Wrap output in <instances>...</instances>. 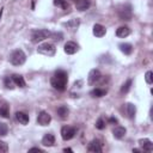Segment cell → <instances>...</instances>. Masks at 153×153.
Segmentation results:
<instances>
[{
    "mask_svg": "<svg viewBox=\"0 0 153 153\" xmlns=\"http://www.w3.org/2000/svg\"><path fill=\"white\" fill-rule=\"evenodd\" d=\"M107 34V29L102 24H95L94 25V35L96 37H103Z\"/></svg>",
    "mask_w": 153,
    "mask_h": 153,
    "instance_id": "12",
    "label": "cell"
},
{
    "mask_svg": "<svg viewBox=\"0 0 153 153\" xmlns=\"http://www.w3.org/2000/svg\"><path fill=\"white\" fill-rule=\"evenodd\" d=\"M87 151L88 152H92V153H99L103 151L102 148V144L98 141V140H94V141H91L87 146Z\"/></svg>",
    "mask_w": 153,
    "mask_h": 153,
    "instance_id": "10",
    "label": "cell"
},
{
    "mask_svg": "<svg viewBox=\"0 0 153 153\" xmlns=\"http://www.w3.org/2000/svg\"><path fill=\"white\" fill-rule=\"evenodd\" d=\"M16 118H17V121L19 122V123H22V125H28L29 123V115L28 114H25V112H23V111H18V112H16Z\"/></svg>",
    "mask_w": 153,
    "mask_h": 153,
    "instance_id": "15",
    "label": "cell"
},
{
    "mask_svg": "<svg viewBox=\"0 0 153 153\" xmlns=\"http://www.w3.org/2000/svg\"><path fill=\"white\" fill-rule=\"evenodd\" d=\"M90 95L92 96V97L99 98V97H103V96L107 95V90H103V88H94V90L90 92Z\"/></svg>",
    "mask_w": 153,
    "mask_h": 153,
    "instance_id": "22",
    "label": "cell"
},
{
    "mask_svg": "<svg viewBox=\"0 0 153 153\" xmlns=\"http://www.w3.org/2000/svg\"><path fill=\"white\" fill-rule=\"evenodd\" d=\"M64 50H65V53H66V54H68V55H73V54H75V53L79 50V46H78L75 42L70 41V42H67V43L65 44Z\"/></svg>",
    "mask_w": 153,
    "mask_h": 153,
    "instance_id": "9",
    "label": "cell"
},
{
    "mask_svg": "<svg viewBox=\"0 0 153 153\" xmlns=\"http://www.w3.org/2000/svg\"><path fill=\"white\" fill-rule=\"evenodd\" d=\"M118 47H120V50L123 54H126V55H129L133 51V46L129 44V43H121Z\"/></svg>",
    "mask_w": 153,
    "mask_h": 153,
    "instance_id": "18",
    "label": "cell"
},
{
    "mask_svg": "<svg viewBox=\"0 0 153 153\" xmlns=\"http://www.w3.org/2000/svg\"><path fill=\"white\" fill-rule=\"evenodd\" d=\"M64 152H73V151H72L71 148H65V149H64Z\"/></svg>",
    "mask_w": 153,
    "mask_h": 153,
    "instance_id": "34",
    "label": "cell"
},
{
    "mask_svg": "<svg viewBox=\"0 0 153 153\" xmlns=\"http://www.w3.org/2000/svg\"><path fill=\"white\" fill-rule=\"evenodd\" d=\"M26 60V55L22 49H16L10 55V62L13 66H22Z\"/></svg>",
    "mask_w": 153,
    "mask_h": 153,
    "instance_id": "2",
    "label": "cell"
},
{
    "mask_svg": "<svg viewBox=\"0 0 153 153\" xmlns=\"http://www.w3.org/2000/svg\"><path fill=\"white\" fill-rule=\"evenodd\" d=\"M65 25H66V26H71L72 29H77V28H78V25H79V19H73V20H71V22L66 23Z\"/></svg>",
    "mask_w": 153,
    "mask_h": 153,
    "instance_id": "29",
    "label": "cell"
},
{
    "mask_svg": "<svg viewBox=\"0 0 153 153\" xmlns=\"http://www.w3.org/2000/svg\"><path fill=\"white\" fill-rule=\"evenodd\" d=\"M4 84H5V87L6 88H10V90H12L15 86V83H13V80H12V77L10 78V77H6L5 79H4Z\"/></svg>",
    "mask_w": 153,
    "mask_h": 153,
    "instance_id": "26",
    "label": "cell"
},
{
    "mask_svg": "<svg viewBox=\"0 0 153 153\" xmlns=\"http://www.w3.org/2000/svg\"><path fill=\"white\" fill-rule=\"evenodd\" d=\"M145 80H146V83H147L148 85H151V84L153 83V80H152V72H151V71H147V72H146V74H145Z\"/></svg>",
    "mask_w": 153,
    "mask_h": 153,
    "instance_id": "30",
    "label": "cell"
},
{
    "mask_svg": "<svg viewBox=\"0 0 153 153\" xmlns=\"http://www.w3.org/2000/svg\"><path fill=\"white\" fill-rule=\"evenodd\" d=\"M96 128L99 129V131H102V129L105 128V121H104L103 117H99V118L97 120V122H96Z\"/></svg>",
    "mask_w": 153,
    "mask_h": 153,
    "instance_id": "27",
    "label": "cell"
},
{
    "mask_svg": "<svg viewBox=\"0 0 153 153\" xmlns=\"http://www.w3.org/2000/svg\"><path fill=\"white\" fill-rule=\"evenodd\" d=\"M90 5H91L90 0H79V1L77 3V9L79 11H85L90 7Z\"/></svg>",
    "mask_w": 153,
    "mask_h": 153,
    "instance_id": "20",
    "label": "cell"
},
{
    "mask_svg": "<svg viewBox=\"0 0 153 153\" xmlns=\"http://www.w3.org/2000/svg\"><path fill=\"white\" fill-rule=\"evenodd\" d=\"M7 151H9L7 144L4 142V141H0V153H5V152H7Z\"/></svg>",
    "mask_w": 153,
    "mask_h": 153,
    "instance_id": "31",
    "label": "cell"
},
{
    "mask_svg": "<svg viewBox=\"0 0 153 153\" xmlns=\"http://www.w3.org/2000/svg\"><path fill=\"white\" fill-rule=\"evenodd\" d=\"M118 17H120L121 20H131L132 17H133L132 7H131L129 5L122 6V7L118 10Z\"/></svg>",
    "mask_w": 153,
    "mask_h": 153,
    "instance_id": "5",
    "label": "cell"
},
{
    "mask_svg": "<svg viewBox=\"0 0 153 153\" xmlns=\"http://www.w3.org/2000/svg\"><path fill=\"white\" fill-rule=\"evenodd\" d=\"M126 128L125 127H121V126H118V127H115L114 128V131H112V135H114V138L115 139H122L125 135H126Z\"/></svg>",
    "mask_w": 153,
    "mask_h": 153,
    "instance_id": "14",
    "label": "cell"
},
{
    "mask_svg": "<svg viewBox=\"0 0 153 153\" xmlns=\"http://www.w3.org/2000/svg\"><path fill=\"white\" fill-rule=\"evenodd\" d=\"M12 80L15 83V85L19 86V87H25V80L22 75H18V74H13L12 75Z\"/></svg>",
    "mask_w": 153,
    "mask_h": 153,
    "instance_id": "21",
    "label": "cell"
},
{
    "mask_svg": "<svg viewBox=\"0 0 153 153\" xmlns=\"http://www.w3.org/2000/svg\"><path fill=\"white\" fill-rule=\"evenodd\" d=\"M126 110H127V115H128L129 118H133V117L135 116L136 108H135V105H134L133 103H128V104L126 105Z\"/></svg>",
    "mask_w": 153,
    "mask_h": 153,
    "instance_id": "23",
    "label": "cell"
},
{
    "mask_svg": "<svg viewBox=\"0 0 153 153\" xmlns=\"http://www.w3.org/2000/svg\"><path fill=\"white\" fill-rule=\"evenodd\" d=\"M56 111H57V115H59L61 118H62V120L67 118V116H68V114H70L68 108H67V107H65V105H61V107H59Z\"/></svg>",
    "mask_w": 153,
    "mask_h": 153,
    "instance_id": "19",
    "label": "cell"
},
{
    "mask_svg": "<svg viewBox=\"0 0 153 153\" xmlns=\"http://www.w3.org/2000/svg\"><path fill=\"white\" fill-rule=\"evenodd\" d=\"M102 79V74L98 70H92L88 73V78H87V83L88 85H95L96 83H98Z\"/></svg>",
    "mask_w": 153,
    "mask_h": 153,
    "instance_id": "7",
    "label": "cell"
},
{
    "mask_svg": "<svg viewBox=\"0 0 153 153\" xmlns=\"http://www.w3.org/2000/svg\"><path fill=\"white\" fill-rule=\"evenodd\" d=\"M42 144H43L44 146L51 147V146L55 144V136H54L53 134H50V133L46 134V135L43 136V139H42Z\"/></svg>",
    "mask_w": 153,
    "mask_h": 153,
    "instance_id": "17",
    "label": "cell"
},
{
    "mask_svg": "<svg viewBox=\"0 0 153 153\" xmlns=\"http://www.w3.org/2000/svg\"><path fill=\"white\" fill-rule=\"evenodd\" d=\"M29 152H43V149H41V148H38V147H34V148H30L29 149Z\"/></svg>",
    "mask_w": 153,
    "mask_h": 153,
    "instance_id": "32",
    "label": "cell"
},
{
    "mask_svg": "<svg viewBox=\"0 0 153 153\" xmlns=\"http://www.w3.org/2000/svg\"><path fill=\"white\" fill-rule=\"evenodd\" d=\"M35 7V0H33V9Z\"/></svg>",
    "mask_w": 153,
    "mask_h": 153,
    "instance_id": "36",
    "label": "cell"
},
{
    "mask_svg": "<svg viewBox=\"0 0 153 153\" xmlns=\"http://www.w3.org/2000/svg\"><path fill=\"white\" fill-rule=\"evenodd\" d=\"M51 121V116L47 111H41L37 116V123L40 126H48Z\"/></svg>",
    "mask_w": 153,
    "mask_h": 153,
    "instance_id": "8",
    "label": "cell"
},
{
    "mask_svg": "<svg viewBox=\"0 0 153 153\" xmlns=\"http://www.w3.org/2000/svg\"><path fill=\"white\" fill-rule=\"evenodd\" d=\"M54 5H55V6L61 7L62 10H67V9L70 7L66 0H54Z\"/></svg>",
    "mask_w": 153,
    "mask_h": 153,
    "instance_id": "24",
    "label": "cell"
},
{
    "mask_svg": "<svg viewBox=\"0 0 153 153\" xmlns=\"http://www.w3.org/2000/svg\"><path fill=\"white\" fill-rule=\"evenodd\" d=\"M139 144L141 146V148L146 152H152L153 151V142L149 139H140Z\"/></svg>",
    "mask_w": 153,
    "mask_h": 153,
    "instance_id": "11",
    "label": "cell"
},
{
    "mask_svg": "<svg viewBox=\"0 0 153 153\" xmlns=\"http://www.w3.org/2000/svg\"><path fill=\"white\" fill-rule=\"evenodd\" d=\"M9 132V127L6 123H0V135L1 136H5Z\"/></svg>",
    "mask_w": 153,
    "mask_h": 153,
    "instance_id": "28",
    "label": "cell"
},
{
    "mask_svg": "<svg viewBox=\"0 0 153 153\" xmlns=\"http://www.w3.org/2000/svg\"><path fill=\"white\" fill-rule=\"evenodd\" d=\"M51 36V33L47 29H36V30H33L31 33V41L37 43V42H41L48 37Z\"/></svg>",
    "mask_w": 153,
    "mask_h": 153,
    "instance_id": "3",
    "label": "cell"
},
{
    "mask_svg": "<svg viewBox=\"0 0 153 153\" xmlns=\"http://www.w3.org/2000/svg\"><path fill=\"white\" fill-rule=\"evenodd\" d=\"M0 116L4 117V118H9L10 117V108H9L6 102L0 103Z\"/></svg>",
    "mask_w": 153,
    "mask_h": 153,
    "instance_id": "16",
    "label": "cell"
},
{
    "mask_svg": "<svg viewBox=\"0 0 153 153\" xmlns=\"http://www.w3.org/2000/svg\"><path fill=\"white\" fill-rule=\"evenodd\" d=\"M72 1H74V3H78V1H79V0H72Z\"/></svg>",
    "mask_w": 153,
    "mask_h": 153,
    "instance_id": "37",
    "label": "cell"
},
{
    "mask_svg": "<svg viewBox=\"0 0 153 153\" xmlns=\"http://www.w3.org/2000/svg\"><path fill=\"white\" fill-rule=\"evenodd\" d=\"M132 83H133L132 79H128V80L123 84V86L121 87V92H122V94H127L128 91H129V88H131V86H132Z\"/></svg>",
    "mask_w": 153,
    "mask_h": 153,
    "instance_id": "25",
    "label": "cell"
},
{
    "mask_svg": "<svg viewBox=\"0 0 153 153\" xmlns=\"http://www.w3.org/2000/svg\"><path fill=\"white\" fill-rule=\"evenodd\" d=\"M109 122H110V123H117V120L115 117H110L109 118Z\"/></svg>",
    "mask_w": 153,
    "mask_h": 153,
    "instance_id": "33",
    "label": "cell"
},
{
    "mask_svg": "<svg viewBox=\"0 0 153 153\" xmlns=\"http://www.w3.org/2000/svg\"><path fill=\"white\" fill-rule=\"evenodd\" d=\"M67 81H68V74L62 70L56 71L54 77L50 79L51 86L57 91H65L67 87Z\"/></svg>",
    "mask_w": 153,
    "mask_h": 153,
    "instance_id": "1",
    "label": "cell"
},
{
    "mask_svg": "<svg viewBox=\"0 0 153 153\" xmlns=\"http://www.w3.org/2000/svg\"><path fill=\"white\" fill-rule=\"evenodd\" d=\"M129 34H131V29L128 26H120L116 30V36L121 37V38H125L127 36H129Z\"/></svg>",
    "mask_w": 153,
    "mask_h": 153,
    "instance_id": "13",
    "label": "cell"
},
{
    "mask_svg": "<svg viewBox=\"0 0 153 153\" xmlns=\"http://www.w3.org/2000/svg\"><path fill=\"white\" fill-rule=\"evenodd\" d=\"M37 53L42 54V55H46V56H54L55 53H56V48H55L54 44L47 42V43H43V44L38 46Z\"/></svg>",
    "mask_w": 153,
    "mask_h": 153,
    "instance_id": "4",
    "label": "cell"
},
{
    "mask_svg": "<svg viewBox=\"0 0 153 153\" xmlns=\"http://www.w3.org/2000/svg\"><path fill=\"white\" fill-rule=\"evenodd\" d=\"M3 10H4V9L0 10V19H1V16H3Z\"/></svg>",
    "mask_w": 153,
    "mask_h": 153,
    "instance_id": "35",
    "label": "cell"
},
{
    "mask_svg": "<svg viewBox=\"0 0 153 153\" xmlns=\"http://www.w3.org/2000/svg\"><path fill=\"white\" fill-rule=\"evenodd\" d=\"M75 133H77V129L74 127H70V126H65L61 128V136H62L64 140H71L75 136Z\"/></svg>",
    "mask_w": 153,
    "mask_h": 153,
    "instance_id": "6",
    "label": "cell"
}]
</instances>
